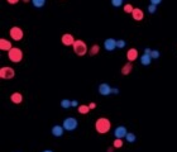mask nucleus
I'll return each mask as SVG.
<instances>
[{
  "label": "nucleus",
  "mask_w": 177,
  "mask_h": 152,
  "mask_svg": "<svg viewBox=\"0 0 177 152\" xmlns=\"http://www.w3.org/2000/svg\"><path fill=\"white\" fill-rule=\"evenodd\" d=\"M110 128H111V122L105 117H101L95 122V129L100 134L108 133V132L110 131Z\"/></svg>",
  "instance_id": "obj_1"
},
{
  "label": "nucleus",
  "mask_w": 177,
  "mask_h": 152,
  "mask_svg": "<svg viewBox=\"0 0 177 152\" xmlns=\"http://www.w3.org/2000/svg\"><path fill=\"white\" fill-rule=\"evenodd\" d=\"M72 48H74L75 55H77V56H85L89 52L87 46H86V43L82 39H76L74 46H72Z\"/></svg>",
  "instance_id": "obj_2"
},
{
  "label": "nucleus",
  "mask_w": 177,
  "mask_h": 152,
  "mask_svg": "<svg viewBox=\"0 0 177 152\" xmlns=\"http://www.w3.org/2000/svg\"><path fill=\"white\" fill-rule=\"evenodd\" d=\"M8 58L12 61L13 64H19L20 61L23 60V51L18 47H13L8 52Z\"/></svg>",
  "instance_id": "obj_3"
},
{
  "label": "nucleus",
  "mask_w": 177,
  "mask_h": 152,
  "mask_svg": "<svg viewBox=\"0 0 177 152\" xmlns=\"http://www.w3.org/2000/svg\"><path fill=\"white\" fill-rule=\"evenodd\" d=\"M62 126H63V128L68 132L71 131H75L79 126V122L75 117H68V118H65L63 122H62Z\"/></svg>",
  "instance_id": "obj_4"
},
{
  "label": "nucleus",
  "mask_w": 177,
  "mask_h": 152,
  "mask_svg": "<svg viewBox=\"0 0 177 152\" xmlns=\"http://www.w3.org/2000/svg\"><path fill=\"white\" fill-rule=\"evenodd\" d=\"M9 34H10V38H12L13 41H17V42H18V41H22L23 37H24L23 29L20 27H18V25H14V27L10 28Z\"/></svg>",
  "instance_id": "obj_5"
},
{
  "label": "nucleus",
  "mask_w": 177,
  "mask_h": 152,
  "mask_svg": "<svg viewBox=\"0 0 177 152\" xmlns=\"http://www.w3.org/2000/svg\"><path fill=\"white\" fill-rule=\"evenodd\" d=\"M15 76V71L13 67H9V66H3L0 68V77L4 79V80H10Z\"/></svg>",
  "instance_id": "obj_6"
},
{
  "label": "nucleus",
  "mask_w": 177,
  "mask_h": 152,
  "mask_svg": "<svg viewBox=\"0 0 177 152\" xmlns=\"http://www.w3.org/2000/svg\"><path fill=\"white\" fill-rule=\"evenodd\" d=\"M98 91H99V94L102 95V96H108L110 94H113V88L106 84V83H101L98 88Z\"/></svg>",
  "instance_id": "obj_7"
},
{
  "label": "nucleus",
  "mask_w": 177,
  "mask_h": 152,
  "mask_svg": "<svg viewBox=\"0 0 177 152\" xmlns=\"http://www.w3.org/2000/svg\"><path fill=\"white\" fill-rule=\"evenodd\" d=\"M75 41H76V39L74 38V36L70 34V33H65L63 36H62V38H61V42H62V45H63V46H67V47H70V46H74Z\"/></svg>",
  "instance_id": "obj_8"
},
{
  "label": "nucleus",
  "mask_w": 177,
  "mask_h": 152,
  "mask_svg": "<svg viewBox=\"0 0 177 152\" xmlns=\"http://www.w3.org/2000/svg\"><path fill=\"white\" fill-rule=\"evenodd\" d=\"M104 48H105L106 51H109V52L114 51L117 48V39H114V38L105 39V41H104Z\"/></svg>",
  "instance_id": "obj_9"
},
{
  "label": "nucleus",
  "mask_w": 177,
  "mask_h": 152,
  "mask_svg": "<svg viewBox=\"0 0 177 152\" xmlns=\"http://www.w3.org/2000/svg\"><path fill=\"white\" fill-rule=\"evenodd\" d=\"M127 133H128V131L124 126H119V127H117L115 129H114V136H115V138H121L123 139V138H125Z\"/></svg>",
  "instance_id": "obj_10"
},
{
  "label": "nucleus",
  "mask_w": 177,
  "mask_h": 152,
  "mask_svg": "<svg viewBox=\"0 0 177 152\" xmlns=\"http://www.w3.org/2000/svg\"><path fill=\"white\" fill-rule=\"evenodd\" d=\"M65 128H63V126H58V124H56V126H53L52 127V129H51V132H52V134H53L55 137H62L63 136V133H65Z\"/></svg>",
  "instance_id": "obj_11"
},
{
  "label": "nucleus",
  "mask_w": 177,
  "mask_h": 152,
  "mask_svg": "<svg viewBox=\"0 0 177 152\" xmlns=\"http://www.w3.org/2000/svg\"><path fill=\"white\" fill-rule=\"evenodd\" d=\"M132 17H133L134 20L140 22V20H143V18H144V13H143V10L140 8H134L133 13H132Z\"/></svg>",
  "instance_id": "obj_12"
},
{
  "label": "nucleus",
  "mask_w": 177,
  "mask_h": 152,
  "mask_svg": "<svg viewBox=\"0 0 177 152\" xmlns=\"http://www.w3.org/2000/svg\"><path fill=\"white\" fill-rule=\"evenodd\" d=\"M138 57V51L137 48H129L127 51V60L129 61V62H133V61H135Z\"/></svg>",
  "instance_id": "obj_13"
},
{
  "label": "nucleus",
  "mask_w": 177,
  "mask_h": 152,
  "mask_svg": "<svg viewBox=\"0 0 177 152\" xmlns=\"http://www.w3.org/2000/svg\"><path fill=\"white\" fill-rule=\"evenodd\" d=\"M12 48H13V46H12V42H10V41L5 39V38L0 39V49L2 51H6V52H9Z\"/></svg>",
  "instance_id": "obj_14"
},
{
  "label": "nucleus",
  "mask_w": 177,
  "mask_h": 152,
  "mask_svg": "<svg viewBox=\"0 0 177 152\" xmlns=\"http://www.w3.org/2000/svg\"><path fill=\"white\" fill-rule=\"evenodd\" d=\"M10 101H12L13 104H20L23 101V95L20 93H13L12 95H10Z\"/></svg>",
  "instance_id": "obj_15"
},
{
  "label": "nucleus",
  "mask_w": 177,
  "mask_h": 152,
  "mask_svg": "<svg viewBox=\"0 0 177 152\" xmlns=\"http://www.w3.org/2000/svg\"><path fill=\"white\" fill-rule=\"evenodd\" d=\"M152 57H151V55H148V53H143L142 56H140V64L143 65V66H149L151 65V62H152Z\"/></svg>",
  "instance_id": "obj_16"
},
{
  "label": "nucleus",
  "mask_w": 177,
  "mask_h": 152,
  "mask_svg": "<svg viewBox=\"0 0 177 152\" xmlns=\"http://www.w3.org/2000/svg\"><path fill=\"white\" fill-rule=\"evenodd\" d=\"M132 70H133V65H132V62H127L125 65H124L123 67H121V74L123 75H129L130 72H132Z\"/></svg>",
  "instance_id": "obj_17"
},
{
  "label": "nucleus",
  "mask_w": 177,
  "mask_h": 152,
  "mask_svg": "<svg viewBox=\"0 0 177 152\" xmlns=\"http://www.w3.org/2000/svg\"><path fill=\"white\" fill-rule=\"evenodd\" d=\"M77 110H79V113H80V114L85 115V114H87V113H89V111H90L91 109H90V107H89V105L81 104V105H79V107H77Z\"/></svg>",
  "instance_id": "obj_18"
},
{
  "label": "nucleus",
  "mask_w": 177,
  "mask_h": 152,
  "mask_svg": "<svg viewBox=\"0 0 177 152\" xmlns=\"http://www.w3.org/2000/svg\"><path fill=\"white\" fill-rule=\"evenodd\" d=\"M99 51H100V46L99 45H92L90 48H89V55L90 56H95L99 53Z\"/></svg>",
  "instance_id": "obj_19"
},
{
  "label": "nucleus",
  "mask_w": 177,
  "mask_h": 152,
  "mask_svg": "<svg viewBox=\"0 0 177 152\" xmlns=\"http://www.w3.org/2000/svg\"><path fill=\"white\" fill-rule=\"evenodd\" d=\"M34 8H43L46 5V0H30Z\"/></svg>",
  "instance_id": "obj_20"
},
{
  "label": "nucleus",
  "mask_w": 177,
  "mask_h": 152,
  "mask_svg": "<svg viewBox=\"0 0 177 152\" xmlns=\"http://www.w3.org/2000/svg\"><path fill=\"white\" fill-rule=\"evenodd\" d=\"M125 139L129 142V143H134L135 139H137V136H135L134 133H132V132H128L127 136H125Z\"/></svg>",
  "instance_id": "obj_21"
},
{
  "label": "nucleus",
  "mask_w": 177,
  "mask_h": 152,
  "mask_svg": "<svg viewBox=\"0 0 177 152\" xmlns=\"http://www.w3.org/2000/svg\"><path fill=\"white\" fill-rule=\"evenodd\" d=\"M61 107L63 108V109L71 108V107H72V105H71V100H68V99H62V100H61Z\"/></svg>",
  "instance_id": "obj_22"
},
{
  "label": "nucleus",
  "mask_w": 177,
  "mask_h": 152,
  "mask_svg": "<svg viewBox=\"0 0 177 152\" xmlns=\"http://www.w3.org/2000/svg\"><path fill=\"white\" fill-rule=\"evenodd\" d=\"M123 9H124V13L132 14V13H133V10H134V6H133L132 4H125V5L123 6Z\"/></svg>",
  "instance_id": "obj_23"
},
{
  "label": "nucleus",
  "mask_w": 177,
  "mask_h": 152,
  "mask_svg": "<svg viewBox=\"0 0 177 152\" xmlns=\"http://www.w3.org/2000/svg\"><path fill=\"white\" fill-rule=\"evenodd\" d=\"M113 146H114V148H120V147H123V139H121V138H115Z\"/></svg>",
  "instance_id": "obj_24"
},
{
  "label": "nucleus",
  "mask_w": 177,
  "mask_h": 152,
  "mask_svg": "<svg viewBox=\"0 0 177 152\" xmlns=\"http://www.w3.org/2000/svg\"><path fill=\"white\" fill-rule=\"evenodd\" d=\"M147 10H148V13H149V14H154V13H156V10H157V5L149 4L148 8H147Z\"/></svg>",
  "instance_id": "obj_25"
},
{
  "label": "nucleus",
  "mask_w": 177,
  "mask_h": 152,
  "mask_svg": "<svg viewBox=\"0 0 177 152\" xmlns=\"http://www.w3.org/2000/svg\"><path fill=\"white\" fill-rule=\"evenodd\" d=\"M111 5L114 8H119L123 5V0H111Z\"/></svg>",
  "instance_id": "obj_26"
},
{
  "label": "nucleus",
  "mask_w": 177,
  "mask_h": 152,
  "mask_svg": "<svg viewBox=\"0 0 177 152\" xmlns=\"http://www.w3.org/2000/svg\"><path fill=\"white\" fill-rule=\"evenodd\" d=\"M161 56V53H160V51L158 49H152V52H151V57L154 60V58H158Z\"/></svg>",
  "instance_id": "obj_27"
},
{
  "label": "nucleus",
  "mask_w": 177,
  "mask_h": 152,
  "mask_svg": "<svg viewBox=\"0 0 177 152\" xmlns=\"http://www.w3.org/2000/svg\"><path fill=\"white\" fill-rule=\"evenodd\" d=\"M125 41H124V39H118L117 41V47L118 48H124V47H125Z\"/></svg>",
  "instance_id": "obj_28"
},
{
  "label": "nucleus",
  "mask_w": 177,
  "mask_h": 152,
  "mask_svg": "<svg viewBox=\"0 0 177 152\" xmlns=\"http://www.w3.org/2000/svg\"><path fill=\"white\" fill-rule=\"evenodd\" d=\"M8 2V4H10V5H15V4H18L20 0H6Z\"/></svg>",
  "instance_id": "obj_29"
},
{
  "label": "nucleus",
  "mask_w": 177,
  "mask_h": 152,
  "mask_svg": "<svg viewBox=\"0 0 177 152\" xmlns=\"http://www.w3.org/2000/svg\"><path fill=\"white\" fill-rule=\"evenodd\" d=\"M151 4H154V5H160L162 3V0H149Z\"/></svg>",
  "instance_id": "obj_30"
},
{
  "label": "nucleus",
  "mask_w": 177,
  "mask_h": 152,
  "mask_svg": "<svg viewBox=\"0 0 177 152\" xmlns=\"http://www.w3.org/2000/svg\"><path fill=\"white\" fill-rule=\"evenodd\" d=\"M71 105L72 107H79V101L77 100H71Z\"/></svg>",
  "instance_id": "obj_31"
},
{
  "label": "nucleus",
  "mask_w": 177,
  "mask_h": 152,
  "mask_svg": "<svg viewBox=\"0 0 177 152\" xmlns=\"http://www.w3.org/2000/svg\"><path fill=\"white\" fill-rule=\"evenodd\" d=\"M89 107H90V109L92 110V109H95V108H96V104H95V103H90Z\"/></svg>",
  "instance_id": "obj_32"
},
{
  "label": "nucleus",
  "mask_w": 177,
  "mask_h": 152,
  "mask_svg": "<svg viewBox=\"0 0 177 152\" xmlns=\"http://www.w3.org/2000/svg\"><path fill=\"white\" fill-rule=\"evenodd\" d=\"M113 94H119V89L118 88H113Z\"/></svg>",
  "instance_id": "obj_33"
},
{
  "label": "nucleus",
  "mask_w": 177,
  "mask_h": 152,
  "mask_svg": "<svg viewBox=\"0 0 177 152\" xmlns=\"http://www.w3.org/2000/svg\"><path fill=\"white\" fill-rule=\"evenodd\" d=\"M151 52H152V49H151V48H145V49H144V53L151 55Z\"/></svg>",
  "instance_id": "obj_34"
},
{
  "label": "nucleus",
  "mask_w": 177,
  "mask_h": 152,
  "mask_svg": "<svg viewBox=\"0 0 177 152\" xmlns=\"http://www.w3.org/2000/svg\"><path fill=\"white\" fill-rule=\"evenodd\" d=\"M42 152H53V151H51V150H46V151H42Z\"/></svg>",
  "instance_id": "obj_35"
},
{
  "label": "nucleus",
  "mask_w": 177,
  "mask_h": 152,
  "mask_svg": "<svg viewBox=\"0 0 177 152\" xmlns=\"http://www.w3.org/2000/svg\"><path fill=\"white\" fill-rule=\"evenodd\" d=\"M23 3H28V2H30V0H22Z\"/></svg>",
  "instance_id": "obj_36"
},
{
  "label": "nucleus",
  "mask_w": 177,
  "mask_h": 152,
  "mask_svg": "<svg viewBox=\"0 0 177 152\" xmlns=\"http://www.w3.org/2000/svg\"><path fill=\"white\" fill-rule=\"evenodd\" d=\"M108 152H113V148H108Z\"/></svg>",
  "instance_id": "obj_37"
}]
</instances>
